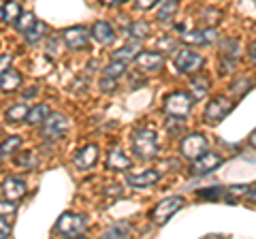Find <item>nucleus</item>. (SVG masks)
I'll use <instances>...</instances> for the list:
<instances>
[{
    "label": "nucleus",
    "instance_id": "1",
    "mask_svg": "<svg viewBox=\"0 0 256 239\" xmlns=\"http://www.w3.org/2000/svg\"><path fill=\"white\" fill-rule=\"evenodd\" d=\"M130 148L139 160H152L158 156V137L154 130L150 128H139L132 132Z\"/></svg>",
    "mask_w": 256,
    "mask_h": 239
},
{
    "label": "nucleus",
    "instance_id": "2",
    "mask_svg": "<svg viewBox=\"0 0 256 239\" xmlns=\"http://www.w3.org/2000/svg\"><path fill=\"white\" fill-rule=\"evenodd\" d=\"M192 109V94L186 92H171L164 96L162 111L169 118H186Z\"/></svg>",
    "mask_w": 256,
    "mask_h": 239
},
{
    "label": "nucleus",
    "instance_id": "3",
    "mask_svg": "<svg viewBox=\"0 0 256 239\" xmlns=\"http://www.w3.org/2000/svg\"><path fill=\"white\" fill-rule=\"evenodd\" d=\"M54 230L60 233L62 237H79L86 233V218L75 212H64L58 218V222H56Z\"/></svg>",
    "mask_w": 256,
    "mask_h": 239
},
{
    "label": "nucleus",
    "instance_id": "4",
    "mask_svg": "<svg viewBox=\"0 0 256 239\" xmlns=\"http://www.w3.org/2000/svg\"><path fill=\"white\" fill-rule=\"evenodd\" d=\"M233 109H235V102L220 94V96H214L210 102H207L203 118H205V122L210 126H216V124H220Z\"/></svg>",
    "mask_w": 256,
    "mask_h": 239
},
{
    "label": "nucleus",
    "instance_id": "5",
    "mask_svg": "<svg viewBox=\"0 0 256 239\" xmlns=\"http://www.w3.org/2000/svg\"><path fill=\"white\" fill-rule=\"evenodd\" d=\"M184 196H166L162 201H158L154 205V210H152V220H154V224H164V222H169L171 216H175L182 207H184Z\"/></svg>",
    "mask_w": 256,
    "mask_h": 239
},
{
    "label": "nucleus",
    "instance_id": "6",
    "mask_svg": "<svg viewBox=\"0 0 256 239\" xmlns=\"http://www.w3.org/2000/svg\"><path fill=\"white\" fill-rule=\"evenodd\" d=\"M205 60L201 54L192 52V50H180L175 54V70L180 75H192V73H198L203 68Z\"/></svg>",
    "mask_w": 256,
    "mask_h": 239
},
{
    "label": "nucleus",
    "instance_id": "7",
    "mask_svg": "<svg viewBox=\"0 0 256 239\" xmlns=\"http://www.w3.org/2000/svg\"><path fill=\"white\" fill-rule=\"evenodd\" d=\"M68 132V120L62 114H50L43 120V128L41 134L47 141H60L64 134Z\"/></svg>",
    "mask_w": 256,
    "mask_h": 239
},
{
    "label": "nucleus",
    "instance_id": "8",
    "mask_svg": "<svg viewBox=\"0 0 256 239\" xmlns=\"http://www.w3.org/2000/svg\"><path fill=\"white\" fill-rule=\"evenodd\" d=\"M180 152H182L184 158L194 160V158H198L203 152H207V137L201 134V132L186 134V137L182 139V143H180Z\"/></svg>",
    "mask_w": 256,
    "mask_h": 239
},
{
    "label": "nucleus",
    "instance_id": "9",
    "mask_svg": "<svg viewBox=\"0 0 256 239\" xmlns=\"http://www.w3.org/2000/svg\"><path fill=\"white\" fill-rule=\"evenodd\" d=\"M90 36H92V32L84 26H70L62 32L64 43H66V47L70 52H84L88 47V43H90Z\"/></svg>",
    "mask_w": 256,
    "mask_h": 239
},
{
    "label": "nucleus",
    "instance_id": "10",
    "mask_svg": "<svg viewBox=\"0 0 256 239\" xmlns=\"http://www.w3.org/2000/svg\"><path fill=\"white\" fill-rule=\"evenodd\" d=\"M180 38L184 45H212L218 41V30L216 28H203V30H180Z\"/></svg>",
    "mask_w": 256,
    "mask_h": 239
},
{
    "label": "nucleus",
    "instance_id": "11",
    "mask_svg": "<svg viewBox=\"0 0 256 239\" xmlns=\"http://www.w3.org/2000/svg\"><path fill=\"white\" fill-rule=\"evenodd\" d=\"M134 66H137L139 73H158L160 68L164 66V56L160 52H139L137 58H134Z\"/></svg>",
    "mask_w": 256,
    "mask_h": 239
},
{
    "label": "nucleus",
    "instance_id": "12",
    "mask_svg": "<svg viewBox=\"0 0 256 239\" xmlns=\"http://www.w3.org/2000/svg\"><path fill=\"white\" fill-rule=\"evenodd\" d=\"M222 162H224V158L220 154H216V152H203L198 158L192 160L190 173L192 175H207V173H212V171L218 169Z\"/></svg>",
    "mask_w": 256,
    "mask_h": 239
},
{
    "label": "nucleus",
    "instance_id": "13",
    "mask_svg": "<svg viewBox=\"0 0 256 239\" xmlns=\"http://www.w3.org/2000/svg\"><path fill=\"white\" fill-rule=\"evenodd\" d=\"M73 162H75V166L79 171L92 169V166L98 162V146L88 143V146H84L82 150H77V154L73 156Z\"/></svg>",
    "mask_w": 256,
    "mask_h": 239
},
{
    "label": "nucleus",
    "instance_id": "14",
    "mask_svg": "<svg viewBox=\"0 0 256 239\" xmlns=\"http://www.w3.org/2000/svg\"><path fill=\"white\" fill-rule=\"evenodd\" d=\"M160 180V171L156 169H146L143 173H130L126 175V184L132 188H150Z\"/></svg>",
    "mask_w": 256,
    "mask_h": 239
},
{
    "label": "nucleus",
    "instance_id": "15",
    "mask_svg": "<svg viewBox=\"0 0 256 239\" xmlns=\"http://www.w3.org/2000/svg\"><path fill=\"white\" fill-rule=\"evenodd\" d=\"M130 166H132V160L122 152V148L116 146L107 152V169L109 171H126V169H130Z\"/></svg>",
    "mask_w": 256,
    "mask_h": 239
},
{
    "label": "nucleus",
    "instance_id": "16",
    "mask_svg": "<svg viewBox=\"0 0 256 239\" xmlns=\"http://www.w3.org/2000/svg\"><path fill=\"white\" fill-rule=\"evenodd\" d=\"M24 84L22 79V73L18 68H4L2 73H0V90L11 94V92H18Z\"/></svg>",
    "mask_w": 256,
    "mask_h": 239
},
{
    "label": "nucleus",
    "instance_id": "17",
    "mask_svg": "<svg viewBox=\"0 0 256 239\" xmlns=\"http://www.w3.org/2000/svg\"><path fill=\"white\" fill-rule=\"evenodd\" d=\"M26 182H24L22 178H9V180H4V184H2V192L6 198H11V201H20V198L26 194Z\"/></svg>",
    "mask_w": 256,
    "mask_h": 239
},
{
    "label": "nucleus",
    "instance_id": "18",
    "mask_svg": "<svg viewBox=\"0 0 256 239\" xmlns=\"http://www.w3.org/2000/svg\"><path fill=\"white\" fill-rule=\"evenodd\" d=\"M92 36H94V41H98L100 45H109L116 38V30L109 22H96L92 28Z\"/></svg>",
    "mask_w": 256,
    "mask_h": 239
},
{
    "label": "nucleus",
    "instance_id": "19",
    "mask_svg": "<svg viewBox=\"0 0 256 239\" xmlns=\"http://www.w3.org/2000/svg\"><path fill=\"white\" fill-rule=\"evenodd\" d=\"M190 92L192 98H205L207 92H210V77L205 75H196L190 79Z\"/></svg>",
    "mask_w": 256,
    "mask_h": 239
},
{
    "label": "nucleus",
    "instance_id": "20",
    "mask_svg": "<svg viewBox=\"0 0 256 239\" xmlns=\"http://www.w3.org/2000/svg\"><path fill=\"white\" fill-rule=\"evenodd\" d=\"M52 111H50V105H45V102H38V105L34 107H30L28 109V116H26V122L30 126H36V124H43V120L50 116Z\"/></svg>",
    "mask_w": 256,
    "mask_h": 239
},
{
    "label": "nucleus",
    "instance_id": "21",
    "mask_svg": "<svg viewBox=\"0 0 256 239\" xmlns=\"http://www.w3.org/2000/svg\"><path fill=\"white\" fill-rule=\"evenodd\" d=\"M137 54H139V43H128L111 54V60H120V62H126L128 64V62H132L137 58Z\"/></svg>",
    "mask_w": 256,
    "mask_h": 239
},
{
    "label": "nucleus",
    "instance_id": "22",
    "mask_svg": "<svg viewBox=\"0 0 256 239\" xmlns=\"http://www.w3.org/2000/svg\"><path fill=\"white\" fill-rule=\"evenodd\" d=\"M180 9V0H160L158 9V22H171Z\"/></svg>",
    "mask_w": 256,
    "mask_h": 239
},
{
    "label": "nucleus",
    "instance_id": "23",
    "mask_svg": "<svg viewBox=\"0 0 256 239\" xmlns=\"http://www.w3.org/2000/svg\"><path fill=\"white\" fill-rule=\"evenodd\" d=\"M22 6L20 2H15V0H6V2H2V22L4 24H13L15 26V22L20 20V15H22Z\"/></svg>",
    "mask_w": 256,
    "mask_h": 239
},
{
    "label": "nucleus",
    "instance_id": "24",
    "mask_svg": "<svg viewBox=\"0 0 256 239\" xmlns=\"http://www.w3.org/2000/svg\"><path fill=\"white\" fill-rule=\"evenodd\" d=\"M150 32H152V26L148 22H132L130 26L126 28V34L128 36H132L134 41H143V38H148L150 36Z\"/></svg>",
    "mask_w": 256,
    "mask_h": 239
},
{
    "label": "nucleus",
    "instance_id": "25",
    "mask_svg": "<svg viewBox=\"0 0 256 239\" xmlns=\"http://www.w3.org/2000/svg\"><path fill=\"white\" fill-rule=\"evenodd\" d=\"M28 109L26 105H13L4 111V120L9 124H20V122H26V116H28Z\"/></svg>",
    "mask_w": 256,
    "mask_h": 239
},
{
    "label": "nucleus",
    "instance_id": "26",
    "mask_svg": "<svg viewBox=\"0 0 256 239\" xmlns=\"http://www.w3.org/2000/svg\"><path fill=\"white\" fill-rule=\"evenodd\" d=\"M239 38H224V41L220 43V54L224 56V58H233V60H237L239 58Z\"/></svg>",
    "mask_w": 256,
    "mask_h": 239
},
{
    "label": "nucleus",
    "instance_id": "27",
    "mask_svg": "<svg viewBox=\"0 0 256 239\" xmlns=\"http://www.w3.org/2000/svg\"><path fill=\"white\" fill-rule=\"evenodd\" d=\"M47 30H50V28H47V24L36 20V22H34V26H32L24 36H26V41H28V43H36V41H41V38L47 34Z\"/></svg>",
    "mask_w": 256,
    "mask_h": 239
},
{
    "label": "nucleus",
    "instance_id": "28",
    "mask_svg": "<svg viewBox=\"0 0 256 239\" xmlns=\"http://www.w3.org/2000/svg\"><path fill=\"white\" fill-rule=\"evenodd\" d=\"M246 192H248L246 184H235V186H230V188L224 190L222 198H226L228 203H237V201H242V198H246Z\"/></svg>",
    "mask_w": 256,
    "mask_h": 239
},
{
    "label": "nucleus",
    "instance_id": "29",
    "mask_svg": "<svg viewBox=\"0 0 256 239\" xmlns=\"http://www.w3.org/2000/svg\"><path fill=\"white\" fill-rule=\"evenodd\" d=\"M20 148H22V137H18V134H11L9 139H4L2 143H0V154H2V156H11V154L18 152Z\"/></svg>",
    "mask_w": 256,
    "mask_h": 239
},
{
    "label": "nucleus",
    "instance_id": "30",
    "mask_svg": "<svg viewBox=\"0 0 256 239\" xmlns=\"http://www.w3.org/2000/svg\"><path fill=\"white\" fill-rule=\"evenodd\" d=\"M34 22H36V18H34V13H30V11H26V13H22L20 15V20L15 22V28H18V32H22V34H26L28 30L34 26Z\"/></svg>",
    "mask_w": 256,
    "mask_h": 239
},
{
    "label": "nucleus",
    "instance_id": "31",
    "mask_svg": "<svg viewBox=\"0 0 256 239\" xmlns=\"http://www.w3.org/2000/svg\"><path fill=\"white\" fill-rule=\"evenodd\" d=\"M126 66H128L126 62H120V60H111L109 64L105 66V70H102V73H105L107 77H116V79H118V77H122V75L126 73Z\"/></svg>",
    "mask_w": 256,
    "mask_h": 239
},
{
    "label": "nucleus",
    "instance_id": "32",
    "mask_svg": "<svg viewBox=\"0 0 256 239\" xmlns=\"http://www.w3.org/2000/svg\"><path fill=\"white\" fill-rule=\"evenodd\" d=\"M220 20H222L220 9H205L203 18H201V22L205 24V28H214L216 24H220Z\"/></svg>",
    "mask_w": 256,
    "mask_h": 239
},
{
    "label": "nucleus",
    "instance_id": "33",
    "mask_svg": "<svg viewBox=\"0 0 256 239\" xmlns=\"http://www.w3.org/2000/svg\"><path fill=\"white\" fill-rule=\"evenodd\" d=\"M201 198H210V201H220L224 196V188L222 186H212V188H205V190H198L196 192Z\"/></svg>",
    "mask_w": 256,
    "mask_h": 239
},
{
    "label": "nucleus",
    "instance_id": "34",
    "mask_svg": "<svg viewBox=\"0 0 256 239\" xmlns=\"http://www.w3.org/2000/svg\"><path fill=\"white\" fill-rule=\"evenodd\" d=\"M15 212H18V201H11V198L0 201V218H9Z\"/></svg>",
    "mask_w": 256,
    "mask_h": 239
},
{
    "label": "nucleus",
    "instance_id": "35",
    "mask_svg": "<svg viewBox=\"0 0 256 239\" xmlns=\"http://www.w3.org/2000/svg\"><path fill=\"white\" fill-rule=\"evenodd\" d=\"M15 164L30 169V166H34V164H36V158H34V154H32V152H22L18 158H15Z\"/></svg>",
    "mask_w": 256,
    "mask_h": 239
},
{
    "label": "nucleus",
    "instance_id": "36",
    "mask_svg": "<svg viewBox=\"0 0 256 239\" xmlns=\"http://www.w3.org/2000/svg\"><path fill=\"white\" fill-rule=\"evenodd\" d=\"M128 233H130V226L120 222V224H114L107 230V237H128Z\"/></svg>",
    "mask_w": 256,
    "mask_h": 239
},
{
    "label": "nucleus",
    "instance_id": "37",
    "mask_svg": "<svg viewBox=\"0 0 256 239\" xmlns=\"http://www.w3.org/2000/svg\"><path fill=\"white\" fill-rule=\"evenodd\" d=\"M100 90L105 92V94H111V92H116L118 90V82H116V77H102L100 79Z\"/></svg>",
    "mask_w": 256,
    "mask_h": 239
},
{
    "label": "nucleus",
    "instance_id": "38",
    "mask_svg": "<svg viewBox=\"0 0 256 239\" xmlns=\"http://www.w3.org/2000/svg\"><path fill=\"white\" fill-rule=\"evenodd\" d=\"M105 196H111V198H118V196H122V186H118V184H107L105 186Z\"/></svg>",
    "mask_w": 256,
    "mask_h": 239
},
{
    "label": "nucleus",
    "instance_id": "39",
    "mask_svg": "<svg viewBox=\"0 0 256 239\" xmlns=\"http://www.w3.org/2000/svg\"><path fill=\"white\" fill-rule=\"evenodd\" d=\"M134 2H137V9L150 11V9H154L156 4H160V0H134Z\"/></svg>",
    "mask_w": 256,
    "mask_h": 239
},
{
    "label": "nucleus",
    "instance_id": "40",
    "mask_svg": "<svg viewBox=\"0 0 256 239\" xmlns=\"http://www.w3.org/2000/svg\"><path fill=\"white\" fill-rule=\"evenodd\" d=\"M158 50L160 52H173L175 50V41H173V38H160V41H158Z\"/></svg>",
    "mask_w": 256,
    "mask_h": 239
},
{
    "label": "nucleus",
    "instance_id": "41",
    "mask_svg": "<svg viewBox=\"0 0 256 239\" xmlns=\"http://www.w3.org/2000/svg\"><path fill=\"white\" fill-rule=\"evenodd\" d=\"M11 233H13L11 224H9V222H6L4 218H0V239H4V237H11Z\"/></svg>",
    "mask_w": 256,
    "mask_h": 239
},
{
    "label": "nucleus",
    "instance_id": "42",
    "mask_svg": "<svg viewBox=\"0 0 256 239\" xmlns=\"http://www.w3.org/2000/svg\"><path fill=\"white\" fill-rule=\"evenodd\" d=\"M244 201H250V203H256V182L254 184L248 186V192H246V198Z\"/></svg>",
    "mask_w": 256,
    "mask_h": 239
},
{
    "label": "nucleus",
    "instance_id": "43",
    "mask_svg": "<svg viewBox=\"0 0 256 239\" xmlns=\"http://www.w3.org/2000/svg\"><path fill=\"white\" fill-rule=\"evenodd\" d=\"M11 64V56L9 54H0V73H2L4 68H9Z\"/></svg>",
    "mask_w": 256,
    "mask_h": 239
},
{
    "label": "nucleus",
    "instance_id": "44",
    "mask_svg": "<svg viewBox=\"0 0 256 239\" xmlns=\"http://www.w3.org/2000/svg\"><path fill=\"white\" fill-rule=\"evenodd\" d=\"M105 6H120V4H124V2H128V0H100Z\"/></svg>",
    "mask_w": 256,
    "mask_h": 239
},
{
    "label": "nucleus",
    "instance_id": "45",
    "mask_svg": "<svg viewBox=\"0 0 256 239\" xmlns=\"http://www.w3.org/2000/svg\"><path fill=\"white\" fill-rule=\"evenodd\" d=\"M56 43H58V38H52V43H50V47H47V50H50V52H47V54H50V56H58V50H56Z\"/></svg>",
    "mask_w": 256,
    "mask_h": 239
},
{
    "label": "nucleus",
    "instance_id": "46",
    "mask_svg": "<svg viewBox=\"0 0 256 239\" xmlns=\"http://www.w3.org/2000/svg\"><path fill=\"white\" fill-rule=\"evenodd\" d=\"M248 146H250L252 150H256V130H252V134H250V139H248Z\"/></svg>",
    "mask_w": 256,
    "mask_h": 239
},
{
    "label": "nucleus",
    "instance_id": "47",
    "mask_svg": "<svg viewBox=\"0 0 256 239\" xmlns=\"http://www.w3.org/2000/svg\"><path fill=\"white\" fill-rule=\"evenodd\" d=\"M32 94H36V88H30V90H28V92H24V98H30V96H32Z\"/></svg>",
    "mask_w": 256,
    "mask_h": 239
},
{
    "label": "nucleus",
    "instance_id": "48",
    "mask_svg": "<svg viewBox=\"0 0 256 239\" xmlns=\"http://www.w3.org/2000/svg\"><path fill=\"white\" fill-rule=\"evenodd\" d=\"M0 22H2V2H0Z\"/></svg>",
    "mask_w": 256,
    "mask_h": 239
},
{
    "label": "nucleus",
    "instance_id": "49",
    "mask_svg": "<svg viewBox=\"0 0 256 239\" xmlns=\"http://www.w3.org/2000/svg\"><path fill=\"white\" fill-rule=\"evenodd\" d=\"M2 160H4V156H2V154H0V164H2Z\"/></svg>",
    "mask_w": 256,
    "mask_h": 239
}]
</instances>
